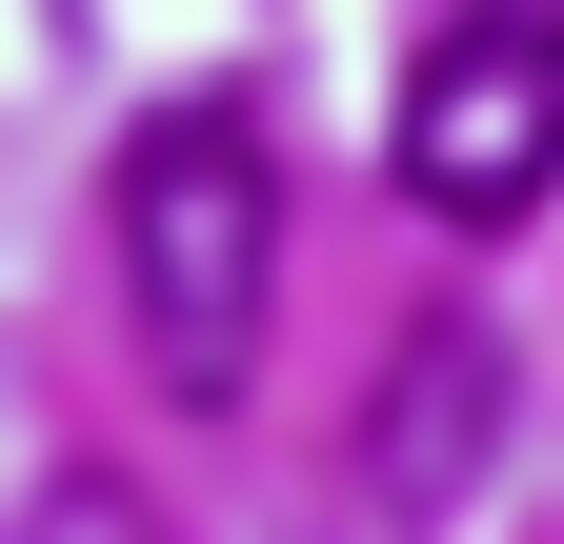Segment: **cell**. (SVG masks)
Segmentation results:
<instances>
[{
  "mask_svg": "<svg viewBox=\"0 0 564 544\" xmlns=\"http://www.w3.org/2000/svg\"><path fill=\"white\" fill-rule=\"evenodd\" d=\"M121 323L162 403H242L262 383V303H282V162H262V101H162L121 142Z\"/></svg>",
  "mask_w": 564,
  "mask_h": 544,
  "instance_id": "6da1fadb",
  "label": "cell"
},
{
  "mask_svg": "<svg viewBox=\"0 0 564 544\" xmlns=\"http://www.w3.org/2000/svg\"><path fill=\"white\" fill-rule=\"evenodd\" d=\"M383 162L423 222H544L564 202V0H484V21H444L403 61V121H383Z\"/></svg>",
  "mask_w": 564,
  "mask_h": 544,
  "instance_id": "7a4b0ae2",
  "label": "cell"
},
{
  "mask_svg": "<svg viewBox=\"0 0 564 544\" xmlns=\"http://www.w3.org/2000/svg\"><path fill=\"white\" fill-rule=\"evenodd\" d=\"M505 424H524V344L484 303H423L403 363H383V403H364V504L383 524H444L484 464H505Z\"/></svg>",
  "mask_w": 564,
  "mask_h": 544,
  "instance_id": "3957f363",
  "label": "cell"
},
{
  "mask_svg": "<svg viewBox=\"0 0 564 544\" xmlns=\"http://www.w3.org/2000/svg\"><path fill=\"white\" fill-rule=\"evenodd\" d=\"M21 544H141V504L101 485V464H61V485H41V524H21Z\"/></svg>",
  "mask_w": 564,
  "mask_h": 544,
  "instance_id": "277c9868",
  "label": "cell"
}]
</instances>
